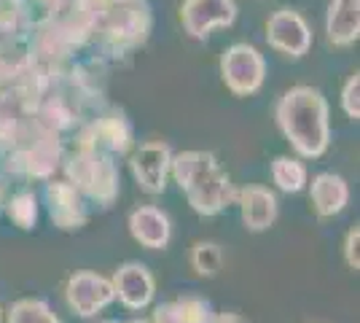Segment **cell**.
I'll list each match as a JSON object with an SVG mask.
<instances>
[{"instance_id": "cell-1", "label": "cell", "mask_w": 360, "mask_h": 323, "mask_svg": "<svg viewBox=\"0 0 360 323\" xmlns=\"http://www.w3.org/2000/svg\"><path fill=\"white\" fill-rule=\"evenodd\" d=\"M274 119L280 132L304 159H317L328 151L330 122L328 103L315 87H293L288 89L274 108Z\"/></svg>"}, {"instance_id": "cell-2", "label": "cell", "mask_w": 360, "mask_h": 323, "mask_svg": "<svg viewBox=\"0 0 360 323\" xmlns=\"http://www.w3.org/2000/svg\"><path fill=\"white\" fill-rule=\"evenodd\" d=\"M169 172L199 215H215L237 202V189L212 151H180L169 162Z\"/></svg>"}, {"instance_id": "cell-3", "label": "cell", "mask_w": 360, "mask_h": 323, "mask_svg": "<svg viewBox=\"0 0 360 323\" xmlns=\"http://www.w3.org/2000/svg\"><path fill=\"white\" fill-rule=\"evenodd\" d=\"M65 172H68V181L81 194L97 200L105 208L113 205L116 197H119V167L113 162V154L78 146L75 154L68 156Z\"/></svg>"}, {"instance_id": "cell-4", "label": "cell", "mask_w": 360, "mask_h": 323, "mask_svg": "<svg viewBox=\"0 0 360 323\" xmlns=\"http://www.w3.org/2000/svg\"><path fill=\"white\" fill-rule=\"evenodd\" d=\"M97 32L116 51L140 46L150 32V14L143 3H110Z\"/></svg>"}, {"instance_id": "cell-5", "label": "cell", "mask_w": 360, "mask_h": 323, "mask_svg": "<svg viewBox=\"0 0 360 323\" xmlns=\"http://www.w3.org/2000/svg\"><path fill=\"white\" fill-rule=\"evenodd\" d=\"M221 76L229 92L237 97L255 94L264 87L266 78V60L264 54L250 44H234L221 57Z\"/></svg>"}, {"instance_id": "cell-6", "label": "cell", "mask_w": 360, "mask_h": 323, "mask_svg": "<svg viewBox=\"0 0 360 323\" xmlns=\"http://www.w3.org/2000/svg\"><path fill=\"white\" fill-rule=\"evenodd\" d=\"M62 146L60 138L54 132H35L32 138L19 143L11 148V159H8V170L27 175V178H49L54 170L60 167Z\"/></svg>"}, {"instance_id": "cell-7", "label": "cell", "mask_w": 360, "mask_h": 323, "mask_svg": "<svg viewBox=\"0 0 360 323\" xmlns=\"http://www.w3.org/2000/svg\"><path fill=\"white\" fill-rule=\"evenodd\" d=\"M113 299H116V291H113L110 277L89 272V270L73 272V275L68 277V283H65V302H68V308L73 310L78 318L97 315Z\"/></svg>"}, {"instance_id": "cell-8", "label": "cell", "mask_w": 360, "mask_h": 323, "mask_svg": "<svg viewBox=\"0 0 360 323\" xmlns=\"http://www.w3.org/2000/svg\"><path fill=\"white\" fill-rule=\"evenodd\" d=\"M234 19H237L234 0H183L180 6V22L196 41H205L215 27H231Z\"/></svg>"}, {"instance_id": "cell-9", "label": "cell", "mask_w": 360, "mask_h": 323, "mask_svg": "<svg viewBox=\"0 0 360 323\" xmlns=\"http://www.w3.org/2000/svg\"><path fill=\"white\" fill-rule=\"evenodd\" d=\"M266 41H269L271 49L283 51L285 57L301 60L312 49V30H309L307 19L299 11L280 8L266 22Z\"/></svg>"}, {"instance_id": "cell-10", "label": "cell", "mask_w": 360, "mask_h": 323, "mask_svg": "<svg viewBox=\"0 0 360 323\" xmlns=\"http://www.w3.org/2000/svg\"><path fill=\"white\" fill-rule=\"evenodd\" d=\"M169 162H172L169 146L162 140H150V143H143L135 154L129 156V170L146 194H162L167 189Z\"/></svg>"}, {"instance_id": "cell-11", "label": "cell", "mask_w": 360, "mask_h": 323, "mask_svg": "<svg viewBox=\"0 0 360 323\" xmlns=\"http://www.w3.org/2000/svg\"><path fill=\"white\" fill-rule=\"evenodd\" d=\"M46 205L54 227L62 232L84 229L89 213L84 205V194L70 181H49L46 184Z\"/></svg>"}, {"instance_id": "cell-12", "label": "cell", "mask_w": 360, "mask_h": 323, "mask_svg": "<svg viewBox=\"0 0 360 323\" xmlns=\"http://www.w3.org/2000/svg\"><path fill=\"white\" fill-rule=\"evenodd\" d=\"M78 146L97 148L105 154H127L132 148V127L124 116H103L78 132Z\"/></svg>"}, {"instance_id": "cell-13", "label": "cell", "mask_w": 360, "mask_h": 323, "mask_svg": "<svg viewBox=\"0 0 360 323\" xmlns=\"http://www.w3.org/2000/svg\"><path fill=\"white\" fill-rule=\"evenodd\" d=\"M110 283H113V291L121 299V305L129 310L148 308L153 293H156V280L150 275V270L137 262L121 264L110 277Z\"/></svg>"}, {"instance_id": "cell-14", "label": "cell", "mask_w": 360, "mask_h": 323, "mask_svg": "<svg viewBox=\"0 0 360 323\" xmlns=\"http://www.w3.org/2000/svg\"><path fill=\"white\" fill-rule=\"evenodd\" d=\"M237 205H240V215L245 229L261 234L274 227L277 213H280V202L269 191L266 186H245L237 191Z\"/></svg>"}, {"instance_id": "cell-15", "label": "cell", "mask_w": 360, "mask_h": 323, "mask_svg": "<svg viewBox=\"0 0 360 323\" xmlns=\"http://www.w3.org/2000/svg\"><path fill=\"white\" fill-rule=\"evenodd\" d=\"M129 234L132 240L140 243L148 251H162L169 246V237H172V224H169V215L153 205H140L129 213Z\"/></svg>"}, {"instance_id": "cell-16", "label": "cell", "mask_w": 360, "mask_h": 323, "mask_svg": "<svg viewBox=\"0 0 360 323\" xmlns=\"http://www.w3.org/2000/svg\"><path fill=\"white\" fill-rule=\"evenodd\" d=\"M328 44L347 49L360 38V0H330L328 19H326Z\"/></svg>"}, {"instance_id": "cell-17", "label": "cell", "mask_w": 360, "mask_h": 323, "mask_svg": "<svg viewBox=\"0 0 360 323\" xmlns=\"http://www.w3.org/2000/svg\"><path fill=\"white\" fill-rule=\"evenodd\" d=\"M309 200H312L317 218H333V215H339L347 208V202H349V186L336 172H320V175L312 178Z\"/></svg>"}, {"instance_id": "cell-18", "label": "cell", "mask_w": 360, "mask_h": 323, "mask_svg": "<svg viewBox=\"0 0 360 323\" xmlns=\"http://www.w3.org/2000/svg\"><path fill=\"white\" fill-rule=\"evenodd\" d=\"M271 181L285 194H299L307 186V167L293 156H277L271 162Z\"/></svg>"}, {"instance_id": "cell-19", "label": "cell", "mask_w": 360, "mask_h": 323, "mask_svg": "<svg viewBox=\"0 0 360 323\" xmlns=\"http://www.w3.org/2000/svg\"><path fill=\"white\" fill-rule=\"evenodd\" d=\"M6 323H62L57 312L44 299H16L8 310H3Z\"/></svg>"}, {"instance_id": "cell-20", "label": "cell", "mask_w": 360, "mask_h": 323, "mask_svg": "<svg viewBox=\"0 0 360 323\" xmlns=\"http://www.w3.org/2000/svg\"><path fill=\"white\" fill-rule=\"evenodd\" d=\"M188 262H191V270H194L199 277H215L224 270V251H221L218 243L199 240V243L191 246Z\"/></svg>"}, {"instance_id": "cell-21", "label": "cell", "mask_w": 360, "mask_h": 323, "mask_svg": "<svg viewBox=\"0 0 360 323\" xmlns=\"http://www.w3.org/2000/svg\"><path fill=\"white\" fill-rule=\"evenodd\" d=\"M6 213L11 218V224L19 229L30 232L38 224V200L32 191H19L6 202Z\"/></svg>"}, {"instance_id": "cell-22", "label": "cell", "mask_w": 360, "mask_h": 323, "mask_svg": "<svg viewBox=\"0 0 360 323\" xmlns=\"http://www.w3.org/2000/svg\"><path fill=\"white\" fill-rule=\"evenodd\" d=\"M180 308H183V323H212V310L205 299L199 296H180Z\"/></svg>"}, {"instance_id": "cell-23", "label": "cell", "mask_w": 360, "mask_h": 323, "mask_svg": "<svg viewBox=\"0 0 360 323\" xmlns=\"http://www.w3.org/2000/svg\"><path fill=\"white\" fill-rule=\"evenodd\" d=\"M342 110L352 122L360 119V73H352V76L345 81V89H342Z\"/></svg>"}, {"instance_id": "cell-24", "label": "cell", "mask_w": 360, "mask_h": 323, "mask_svg": "<svg viewBox=\"0 0 360 323\" xmlns=\"http://www.w3.org/2000/svg\"><path fill=\"white\" fill-rule=\"evenodd\" d=\"M342 253H345V264L352 270V272H358L360 270V227H352V229L345 234V248H342Z\"/></svg>"}, {"instance_id": "cell-25", "label": "cell", "mask_w": 360, "mask_h": 323, "mask_svg": "<svg viewBox=\"0 0 360 323\" xmlns=\"http://www.w3.org/2000/svg\"><path fill=\"white\" fill-rule=\"evenodd\" d=\"M212 323H248V321L240 318V315H234V312H224V315H215Z\"/></svg>"}, {"instance_id": "cell-26", "label": "cell", "mask_w": 360, "mask_h": 323, "mask_svg": "<svg viewBox=\"0 0 360 323\" xmlns=\"http://www.w3.org/2000/svg\"><path fill=\"white\" fill-rule=\"evenodd\" d=\"M110 3H143V0H110Z\"/></svg>"}, {"instance_id": "cell-27", "label": "cell", "mask_w": 360, "mask_h": 323, "mask_svg": "<svg viewBox=\"0 0 360 323\" xmlns=\"http://www.w3.org/2000/svg\"><path fill=\"white\" fill-rule=\"evenodd\" d=\"M129 323H150V321H143V318H135V321H129Z\"/></svg>"}, {"instance_id": "cell-28", "label": "cell", "mask_w": 360, "mask_h": 323, "mask_svg": "<svg viewBox=\"0 0 360 323\" xmlns=\"http://www.w3.org/2000/svg\"><path fill=\"white\" fill-rule=\"evenodd\" d=\"M0 205H3V186H0Z\"/></svg>"}, {"instance_id": "cell-29", "label": "cell", "mask_w": 360, "mask_h": 323, "mask_svg": "<svg viewBox=\"0 0 360 323\" xmlns=\"http://www.w3.org/2000/svg\"><path fill=\"white\" fill-rule=\"evenodd\" d=\"M0 323H3V308H0Z\"/></svg>"}, {"instance_id": "cell-30", "label": "cell", "mask_w": 360, "mask_h": 323, "mask_svg": "<svg viewBox=\"0 0 360 323\" xmlns=\"http://www.w3.org/2000/svg\"><path fill=\"white\" fill-rule=\"evenodd\" d=\"M103 323H119V321H103Z\"/></svg>"}]
</instances>
